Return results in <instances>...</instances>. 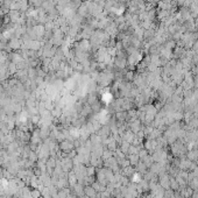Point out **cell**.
<instances>
[{
    "mask_svg": "<svg viewBox=\"0 0 198 198\" xmlns=\"http://www.w3.org/2000/svg\"><path fill=\"white\" fill-rule=\"evenodd\" d=\"M72 191H73V193L77 196V198H80V197H83L84 195V185L82 184V183H77L73 188H72Z\"/></svg>",
    "mask_w": 198,
    "mask_h": 198,
    "instance_id": "4",
    "label": "cell"
},
{
    "mask_svg": "<svg viewBox=\"0 0 198 198\" xmlns=\"http://www.w3.org/2000/svg\"><path fill=\"white\" fill-rule=\"evenodd\" d=\"M95 171H96V167H93V165H91V167H88V168H86L88 176H93V175H95Z\"/></svg>",
    "mask_w": 198,
    "mask_h": 198,
    "instance_id": "12",
    "label": "cell"
},
{
    "mask_svg": "<svg viewBox=\"0 0 198 198\" xmlns=\"http://www.w3.org/2000/svg\"><path fill=\"white\" fill-rule=\"evenodd\" d=\"M139 160H140L139 154H129V155H128V162H129V164H132V165H136L137 162H139Z\"/></svg>",
    "mask_w": 198,
    "mask_h": 198,
    "instance_id": "8",
    "label": "cell"
},
{
    "mask_svg": "<svg viewBox=\"0 0 198 198\" xmlns=\"http://www.w3.org/2000/svg\"><path fill=\"white\" fill-rule=\"evenodd\" d=\"M19 11H11V13H10V19L12 20V21H14V20H18L19 19Z\"/></svg>",
    "mask_w": 198,
    "mask_h": 198,
    "instance_id": "11",
    "label": "cell"
},
{
    "mask_svg": "<svg viewBox=\"0 0 198 198\" xmlns=\"http://www.w3.org/2000/svg\"><path fill=\"white\" fill-rule=\"evenodd\" d=\"M160 182H161V185L163 188H165V189H168L169 186H170V180H169L168 175H165V174H162L160 176Z\"/></svg>",
    "mask_w": 198,
    "mask_h": 198,
    "instance_id": "6",
    "label": "cell"
},
{
    "mask_svg": "<svg viewBox=\"0 0 198 198\" xmlns=\"http://www.w3.org/2000/svg\"><path fill=\"white\" fill-rule=\"evenodd\" d=\"M73 147H75L73 146V141H70V140H63L62 142L60 144V148L64 153H70L73 149Z\"/></svg>",
    "mask_w": 198,
    "mask_h": 198,
    "instance_id": "1",
    "label": "cell"
},
{
    "mask_svg": "<svg viewBox=\"0 0 198 198\" xmlns=\"http://www.w3.org/2000/svg\"><path fill=\"white\" fill-rule=\"evenodd\" d=\"M84 193H85V196H88L89 198H97V196H98V192L91 185L84 186Z\"/></svg>",
    "mask_w": 198,
    "mask_h": 198,
    "instance_id": "3",
    "label": "cell"
},
{
    "mask_svg": "<svg viewBox=\"0 0 198 198\" xmlns=\"http://www.w3.org/2000/svg\"><path fill=\"white\" fill-rule=\"evenodd\" d=\"M129 147H131V144H129V142H126V141H124V142H121V145H120V150H121L124 154H127Z\"/></svg>",
    "mask_w": 198,
    "mask_h": 198,
    "instance_id": "10",
    "label": "cell"
},
{
    "mask_svg": "<svg viewBox=\"0 0 198 198\" xmlns=\"http://www.w3.org/2000/svg\"><path fill=\"white\" fill-rule=\"evenodd\" d=\"M11 46H12V48H19V47H20V44H19V40H13Z\"/></svg>",
    "mask_w": 198,
    "mask_h": 198,
    "instance_id": "13",
    "label": "cell"
},
{
    "mask_svg": "<svg viewBox=\"0 0 198 198\" xmlns=\"http://www.w3.org/2000/svg\"><path fill=\"white\" fill-rule=\"evenodd\" d=\"M91 186L98 192V193H100V192H103V191H105L106 190V186L105 185H103L100 182H98V181H95L92 184H91Z\"/></svg>",
    "mask_w": 198,
    "mask_h": 198,
    "instance_id": "7",
    "label": "cell"
},
{
    "mask_svg": "<svg viewBox=\"0 0 198 198\" xmlns=\"http://www.w3.org/2000/svg\"><path fill=\"white\" fill-rule=\"evenodd\" d=\"M141 129V124L139 120H134L132 124H131V131L133 133H137Z\"/></svg>",
    "mask_w": 198,
    "mask_h": 198,
    "instance_id": "9",
    "label": "cell"
},
{
    "mask_svg": "<svg viewBox=\"0 0 198 198\" xmlns=\"http://www.w3.org/2000/svg\"><path fill=\"white\" fill-rule=\"evenodd\" d=\"M68 182H69V186H70L71 189L78 183V180H77V177H76V175H75L73 171H70V173L68 174Z\"/></svg>",
    "mask_w": 198,
    "mask_h": 198,
    "instance_id": "5",
    "label": "cell"
},
{
    "mask_svg": "<svg viewBox=\"0 0 198 198\" xmlns=\"http://www.w3.org/2000/svg\"><path fill=\"white\" fill-rule=\"evenodd\" d=\"M0 26H1V22H0Z\"/></svg>",
    "mask_w": 198,
    "mask_h": 198,
    "instance_id": "15",
    "label": "cell"
},
{
    "mask_svg": "<svg viewBox=\"0 0 198 198\" xmlns=\"http://www.w3.org/2000/svg\"><path fill=\"white\" fill-rule=\"evenodd\" d=\"M32 195H33V197H35V198H37V197L40 196V193H39V191H36V190H35V191H34V192H33Z\"/></svg>",
    "mask_w": 198,
    "mask_h": 198,
    "instance_id": "14",
    "label": "cell"
},
{
    "mask_svg": "<svg viewBox=\"0 0 198 198\" xmlns=\"http://www.w3.org/2000/svg\"><path fill=\"white\" fill-rule=\"evenodd\" d=\"M97 181L100 182L103 185H107V180H106V175H105V168H99L97 170Z\"/></svg>",
    "mask_w": 198,
    "mask_h": 198,
    "instance_id": "2",
    "label": "cell"
}]
</instances>
